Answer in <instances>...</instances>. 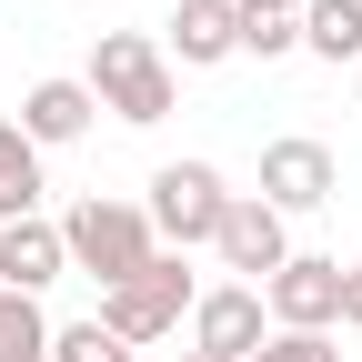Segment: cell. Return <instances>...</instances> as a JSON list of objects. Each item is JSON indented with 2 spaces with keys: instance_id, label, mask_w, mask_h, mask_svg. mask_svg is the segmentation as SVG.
<instances>
[{
  "instance_id": "6da1fadb",
  "label": "cell",
  "mask_w": 362,
  "mask_h": 362,
  "mask_svg": "<svg viewBox=\"0 0 362 362\" xmlns=\"http://www.w3.org/2000/svg\"><path fill=\"white\" fill-rule=\"evenodd\" d=\"M61 252H71V272H90L101 292H121L131 272H151V262H161V232H151V211H141V202L90 192V202L61 211Z\"/></svg>"
},
{
  "instance_id": "7a4b0ae2",
  "label": "cell",
  "mask_w": 362,
  "mask_h": 362,
  "mask_svg": "<svg viewBox=\"0 0 362 362\" xmlns=\"http://www.w3.org/2000/svg\"><path fill=\"white\" fill-rule=\"evenodd\" d=\"M90 101H101L111 121H131V131H151V121H171V51L161 40H141V30H101L90 40Z\"/></svg>"
},
{
  "instance_id": "3957f363",
  "label": "cell",
  "mask_w": 362,
  "mask_h": 362,
  "mask_svg": "<svg viewBox=\"0 0 362 362\" xmlns=\"http://www.w3.org/2000/svg\"><path fill=\"white\" fill-rule=\"evenodd\" d=\"M151 232L181 252V262H192V252H211V232H221V211H232V181H221L211 161H161L151 171Z\"/></svg>"
},
{
  "instance_id": "277c9868",
  "label": "cell",
  "mask_w": 362,
  "mask_h": 362,
  "mask_svg": "<svg viewBox=\"0 0 362 362\" xmlns=\"http://www.w3.org/2000/svg\"><path fill=\"white\" fill-rule=\"evenodd\" d=\"M192 302H202L192 262H181V252H161L151 272H131L121 292H101V322H111L131 352H141V342H161V332H181V322H192Z\"/></svg>"
},
{
  "instance_id": "5b68a950",
  "label": "cell",
  "mask_w": 362,
  "mask_h": 362,
  "mask_svg": "<svg viewBox=\"0 0 362 362\" xmlns=\"http://www.w3.org/2000/svg\"><path fill=\"white\" fill-rule=\"evenodd\" d=\"M262 312H272V332H332V322H342V262L292 252V262L262 282Z\"/></svg>"
},
{
  "instance_id": "8992f818",
  "label": "cell",
  "mask_w": 362,
  "mask_h": 362,
  "mask_svg": "<svg viewBox=\"0 0 362 362\" xmlns=\"http://www.w3.org/2000/svg\"><path fill=\"white\" fill-rule=\"evenodd\" d=\"M332 192H342V171H332V151L312 141V131H282V141H262V202L282 211V221L322 211Z\"/></svg>"
},
{
  "instance_id": "52a82bcc",
  "label": "cell",
  "mask_w": 362,
  "mask_h": 362,
  "mask_svg": "<svg viewBox=\"0 0 362 362\" xmlns=\"http://www.w3.org/2000/svg\"><path fill=\"white\" fill-rule=\"evenodd\" d=\"M211 252H221V272H242V282L262 292L272 272L292 262V221L272 211L262 192H232V211H221V232H211Z\"/></svg>"
},
{
  "instance_id": "ba28073f",
  "label": "cell",
  "mask_w": 362,
  "mask_h": 362,
  "mask_svg": "<svg viewBox=\"0 0 362 362\" xmlns=\"http://www.w3.org/2000/svg\"><path fill=\"white\" fill-rule=\"evenodd\" d=\"M262 342H272V312H262V292H252V282H211V292L192 302V352L252 362Z\"/></svg>"
},
{
  "instance_id": "9c48e42d",
  "label": "cell",
  "mask_w": 362,
  "mask_h": 362,
  "mask_svg": "<svg viewBox=\"0 0 362 362\" xmlns=\"http://www.w3.org/2000/svg\"><path fill=\"white\" fill-rule=\"evenodd\" d=\"M61 272H71L61 221H40V211H30V221H0V292H30V302H40Z\"/></svg>"
},
{
  "instance_id": "30bf717a",
  "label": "cell",
  "mask_w": 362,
  "mask_h": 362,
  "mask_svg": "<svg viewBox=\"0 0 362 362\" xmlns=\"http://www.w3.org/2000/svg\"><path fill=\"white\" fill-rule=\"evenodd\" d=\"M90 121H101L90 81H30V90H21V141H30V151H61V141H81Z\"/></svg>"
},
{
  "instance_id": "8fae6325",
  "label": "cell",
  "mask_w": 362,
  "mask_h": 362,
  "mask_svg": "<svg viewBox=\"0 0 362 362\" xmlns=\"http://www.w3.org/2000/svg\"><path fill=\"white\" fill-rule=\"evenodd\" d=\"M161 51H171L181 71H221V61H242V21H232V0H181Z\"/></svg>"
},
{
  "instance_id": "7c38bea8",
  "label": "cell",
  "mask_w": 362,
  "mask_h": 362,
  "mask_svg": "<svg viewBox=\"0 0 362 362\" xmlns=\"http://www.w3.org/2000/svg\"><path fill=\"white\" fill-rule=\"evenodd\" d=\"M242 21V61H292L302 51V0H232Z\"/></svg>"
},
{
  "instance_id": "4fadbf2b",
  "label": "cell",
  "mask_w": 362,
  "mask_h": 362,
  "mask_svg": "<svg viewBox=\"0 0 362 362\" xmlns=\"http://www.w3.org/2000/svg\"><path fill=\"white\" fill-rule=\"evenodd\" d=\"M302 51L312 61H362V0H302Z\"/></svg>"
},
{
  "instance_id": "5bb4252c",
  "label": "cell",
  "mask_w": 362,
  "mask_h": 362,
  "mask_svg": "<svg viewBox=\"0 0 362 362\" xmlns=\"http://www.w3.org/2000/svg\"><path fill=\"white\" fill-rule=\"evenodd\" d=\"M40 211V151L21 141V121H0V221H30Z\"/></svg>"
},
{
  "instance_id": "9a60e30c",
  "label": "cell",
  "mask_w": 362,
  "mask_h": 362,
  "mask_svg": "<svg viewBox=\"0 0 362 362\" xmlns=\"http://www.w3.org/2000/svg\"><path fill=\"white\" fill-rule=\"evenodd\" d=\"M0 362H51V312L30 292H0Z\"/></svg>"
},
{
  "instance_id": "2e32d148",
  "label": "cell",
  "mask_w": 362,
  "mask_h": 362,
  "mask_svg": "<svg viewBox=\"0 0 362 362\" xmlns=\"http://www.w3.org/2000/svg\"><path fill=\"white\" fill-rule=\"evenodd\" d=\"M51 362H131V342L90 312V322H51Z\"/></svg>"
},
{
  "instance_id": "e0dca14e",
  "label": "cell",
  "mask_w": 362,
  "mask_h": 362,
  "mask_svg": "<svg viewBox=\"0 0 362 362\" xmlns=\"http://www.w3.org/2000/svg\"><path fill=\"white\" fill-rule=\"evenodd\" d=\"M252 362H342V352H332V332H272Z\"/></svg>"
},
{
  "instance_id": "ac0fdd59",
  "label": "cell",
  "mask_w": 362,
  "mask_h": 362,
  "mask_svg": "<svg viewBox=\"0 0 362 362\" xmlns=\"http://www.w3.org/2000/svg\"><path fill=\"white\" fill-rule=\"evenodd\" d=\"M342 322L362 332V262H342Z\"/></svg>"
},
{
  "instance_id": "d6986e66",
  "label": "cell",
  "mask_w": 362,
  "mask_h": 362,
  "mask_svg": "<svg viewBox=\"0 0 362 362\" xmlns=\"http://www.w3.org/2000/svg\"><path fill=\"white\" fill-rule=\"evenodd\" d=\"M181 362H221V352H181Z\"/></svg>"
}]
</instances>
